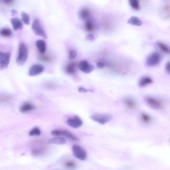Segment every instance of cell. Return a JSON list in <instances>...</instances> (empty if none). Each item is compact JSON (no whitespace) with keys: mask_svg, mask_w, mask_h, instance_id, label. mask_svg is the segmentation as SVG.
Masks as SVG:
<instances>
[{"mask_svg":"<svg viewBox=\"0 0 170 170\" xmlns=\"http://www.w3.org/2000/svg\"><path fill=\"white\" fill-rule=\"evenodd\" d=\"M28 56L27 47L24 43H21L19 46L18 55L17 62L18 65L22 66L24 65L27 60Z\"/></svg>","mask_w":170,"mask_h":170,"instance_id":"6da1fadb","label":"cell"},{"mask_svg":"<svg viewBox=\"0 0 170 170\" xmlns=\"http://www.w3.org/2000/svg\"><path fill=\"white\" fill-rule=\"evenodd\" d=\"M147 104L152 109L155 110H160L163 109L164 104L163 102L157 98L152 96H147L145 99Z\"/></svg>","mask_w":170,"mask_h":170,"instance_id":"7a4b0ae2","label":"cell"},{"mask_svg":"<svg viewBox=\"0 0 170 170\" xmlns=\"http://www.w3.org/2000/svg\"><path fill=\"white\" fill-rule=\"evenodd\" d=\"M32 28L36 35L45 39L47 38V34L43 28L39 20L36 19L34 20L32 25Z\"/></svg>","mask_w":170,"mask_h":170,"instance_id":"3957f363","label":"cell"},{"mask_svg":"<svg viewBox=\"0 0 170 170\" xmlns=\"http://www.w3.org/2000/svg\"><path fill=\"white\" fill-rule=\"evenodd\" d=\"M51 134L53 136L56 137L63 136L75 141H79L78 137L70 132L66 130H55L51 132Z\"/></svg>","mask_w":170,"mask_h":170,"instance_id":"277c9868","label":"cell"},{"mask_svg":"<svg viewBox=\"0 0 170 170\" xmlns=\"http://www.w3.org/2000/svg\"><path fill=\"white\" fill-rule=\"evenodd\" d=\"M74 156L81 161L85 160L87 157L86 152L85 149L79 145H75L72 147Z\"/></svg>","mask_w":170,"mask_h":170,"instance_id":"5b68a950","label":"cell"},{"mask_svg":"<svg viewBox=\"0 0 170 170\" xmlns=\"http://www.w3.org/2000/svg\"><path fill=\"white\" fill-rule=\"evenodd\" d=\"M91 118L92 120L104 125L111 120V117L109 114H96L91 115Z\"/></svg>","mask_w":170,"mask_h":170,"instance_id":"8992f818","label":"cell"},{"mask_svg":"<svg viewBox=\"0 0 170 170\" xmlns=\"http://www.w3.org/2000/svg\"><path fill=\"white\" fill-rule=\"evenodd\" d=\"M161 56L158 52H154L149 56L146 61V65L149 66H153L158 65L160 62Z\"/></svg>","mask_w":170,"mask_h":170,"instance_id":"52a82bcc","label":"cell"},{"mask_svg":"<svg viewBox=\"0 0 170 170\" xmlns=\"http://www.w3.org/2000/svg\"><path fill=\"white\" fill-rule=\"evenodd\" d=\"M11 54L9 52H0V69L3 70L8 67Z\"/></svg>","mask_w":170,"mask_h":170,"instance_id":"ba28073f","label":"cell"},{"mask_svg":"<svg viewBox=\"0 0 170 170\" xmlns=\"http://www.w3.org/2000/svg\"><path fill=\"white\" fill-rule=\"evenodd\" d=\"M67 123L70 127L74 128H78L83 124V121L78 116L75 115L73 117L69 118Z\"/></svg>","mask_w":170,"mask_h":170,"instance_id":"9c48e42d","label":"cell"},{"mask_svg":"<svg viewBox=\"0 0 170 170\" xmlns=\"http://www.w3.org/2000/svg\"><path fill=\"white\" fill-rule=\"evenodd\" d=\"M43 66L40 64H35L31 67L29 70V75L32 76H37L42 73L44 70Z\"/></svg>","mask_w":170,"mask_h":170,"instance_id":"30bf717a","label":"cell"},{"mask_svg":"<svg viewBox=\"0 0 170 170\" xmlns=\"http://www.w3.org/2000/svg\"><path fill=\"white\" fill-rule=\"evenodd\" d=\"M79 67L81 71L86 74L91 73L95 69V67L93 65L89 64L88 62L85 60L80 62Z\"/></svg>","mask_w":170,"mask_h":170,"instance_id":"8fae6325","label":"cell"},{"mask_svg":"<svg viewBox=\"0 0 170 170\" xmlns=\"http://www.w3.org/2000/svg\"><path fill=\"white\" fill-rule=\"evenodd\" d=\"M123 102L128 109L135 110L137 108L138 105L136 102L131 97L124 98L123 100Z\"/></svg>","mask_w":170,"mask_h":170,"instance_id":"7c38bea8","label":"cell"},{"mask_svg":"<svg viewBox=\"0 0 170 170\" xmlns=\"http://www.w3.org/2000/svg\"><path fill=\"white\" fill-rule=\"evenodd\" d=\"M35 107L34 105L29 102H26L21 106L20 110L22 113L30 112L34 110Z\"/></svg>","mask_w":170,"mask_h":170,"instance_id":"4fadbf2b","label":"cell"},{"mask_svg":"<svg viewBox=\"0 0 170 170\" xmlns=\"http://www.w3.org/2000/svg\"><path fill=\"white\" fill-rule=\"evenodd\" d=\"M11 22L14 30L15 31L22 29L23 25L22 21L18 18H13Z\"/></svg>","mask_w":170,"mask_h":170,"instance_id":"5bb4252c","label":"cell"},{"mask_svg":"<svg viewBox=\"0 0 170 170\" xmlns=\"http://www.w3.org/2000/svg\"><path fill=\"white\" fill-rule=\"evenodd\" d=\"M153 80L150 77L144 76L139 81L138 85L141 87H143L151 84Z\"/></svg>","mask_w":170,"mask_h":170,"instance_id":"9a60e30c","label":"cell"},{"mask_svg":"<svg viewBox=\"0 0 170 170\" xmlns=\"http://www.w3.org/2000/svg\"><path fill=\"white\" fill-rule=\"evenodd\" d=\"M66 73L70 75H74L76 73V66L74 63H70L67 65L65 68Z\"/></svg>","mask_w":170,"mask_h":170,"instance_id":"2e32d148","label":"cell"},{"mask_svg":"<svg viewBox=\"0 0 170 170\" xmlns=\"http://www.w3.org/2000/svg\"><path fill=\"white\" fill-rule=\"evenodd\" d=\"M36 45L41 54L45 53L46 50V44L44 41L39 40L36 42Z\"/></svg>","mask_w":170,"mask_h":170,"instance_id":"e0dca14e","label":"cell"},{"mask_svg":"<svg viewBox=\"0 0 170 170\" xmlns=\"http://www.w3.org/2000/svg\"><path fill=\"white\" fill-rule=\"evenodd\" d=\"M66 142V140L63 138L56 137L51 138L48 141V143L56 145H62Z\"/></svg>","mask_w":170,"mask_h":170,"instance_id":"ac0fdd59","label":"cell"},{"mask_svg":"<svg viewBox=\"0 0 170 170\" xmlns=\"http://www.w3.org/2000/svg\"><path fill=\"white\" fill-rule=\"evenodd\" d=\"M128 23L131 25L140 26L142 25V22L138 18L136 17H132L128 20Z\"/></svg>","mask_w":170,"mask_h":170,"instance_id":"d6986e66","label":"cell"},{"mask_svg":"<svg viewBox=\"0 0 170 170\" xmlns=\"http://www.w3.org/2000/svg\"><path fill=\"white\" fill-rule=\"evenodd\" d=\"M141 120L146 124H149L151 123L153 120L151 116L145 113H143L141 115Z\"/></svg>","mask_w":170,"mask_h":170,"instance_id":"ffe728a7","label":"cell"},{"mask_svg":"<svg viewBox=\"0 0 170 170\" xmlns=\"http://www.w3.org/2000/svg\"><path fill=\"white\" fill-rule=\"evenodd\" d=\"M90 12L89 9L83 8L80 10V15L81 18L85 19L90 16Z\"/></svg>","mask_w":170,"mask_h":170,"instance_id":"44dd1931","label":"cell"},{"mask_svg":"<svg viewBox=\"0 0 170 170\" xmlns=\"http://www.w3.org/2000/svg\"><path fill=\"white\" fill-rule=\"evenodd\" d=\"M95 25L92 21L87 20L85 24V28L87 32H91L95 29Z\"/></svg>","mask_w":170,"mask_h":170,"instance_id":"7402d4cb","label":"cell"},{"mask_svg":"<svg viewBox=\"0 0 170 170\" xmlns=\"http://www.w3.org/2000/svg\"><path fill=\"white\" fill-rule=\"evenodd\" d=\"M0 34L2 36L9 37L12 35V32L11 29L7 28H4L1 30Z\"/></svg>","mask_w":170,"mask_h":170,"instance_id":"603a6c76","label":"cell"},{"mask_svg":"<svg viewBox=\"0 0 170 170\" xmlns=\"http://www.w3.org/2000/svg\"><path fill=\"white\" fill-rule=\"evenodd\" d=\"M21 17L23 22L27 25H28L30 23V18L29 15L25 12H21Z\"/></svg>","mask_w":170,"mask_h":170,"instance_id":"cb8c5ba5","label":"cell"},{"mask_svg":"<svg viewBox=\"0 0 170 170\" xmlns=\"http://www.w3.org/2000/svg\"><path fill=\"white\" fill-rule=\"evenodd\" d=\"M41 134V131L38 127H34L31 130L29 133L30 136H39Z\"/></svg>","mask_w":170,"mask_h":170,"instance_id":"d4e9b609","label":"cell"},{"mask_svg":"<svg viewBox=\"0 0 170 170\" xmlns=\"http://www.w3.org/2000/svg\"><path fill=\"white\" fill-rule=\"evenodd\" d=\"M157 44L158 47L160 48L164 52L166 53H169L170 50L168 46L163 43L159 42H158Z\"/></svg>","mask_w":170,"mask_h":170,"instance_id":"484cf974","label":"cell"},{"mask_svg":"<svg viewBox=\"0 0 170 170\" xmlns=\"http://www.w3.org/2000/svg\"><path fill=\"white\" fill-rule=\"evenodd\" d=\"M39 59L45 63H51L53 61V59L50 56L48 55H43L40 56Z\"/></svg>","mask_w":170,"mask_h":170,"instance_id":"4316f807","label":"cell"},{"mask_svg":"<svg viewBox=\"0 0 170 170\" xmlns=\"http://www.w3.org/2000/svg\"><path fill=\"white\" fill-rule=\"evenodd\" d=\"M65 167L69 169H74L76 167L75 163L73 161H68L64 163Z\"/></svg>","mask_w":170,"mask_h":170,"instance_id":"83f0119b","label":"cell"},{"mask_svg":"<svg viewBox=\"0 0 170 170\" xmlns=\"http://www.w3.org/2000/svg\"><path fill=\"white\" fill-rule=\"evenodd\" d=\"M45 152V149L39 148L34 149L32 152V155L35 156H38L43 154Z\"/></svg>","mask_w":170,"mask_h":170,"instance_id":"f1b7e54d","label":"cell"},{"mask_svg":"<svg viewBox=\"0 0 170 170\" xmlns=\"http://www.w3.org/2000/svg\"><path fill=\"white\" fill-rule=\"evenodd\" d=\"M129 3L131 7L134 9L138 10L140 9V5L137 0H130Z\"/></svg>","mask_w":170,"mask_h":170,"instance_id":"f546056e","label":"cell"},{"mask_svg":"<svg viewBox=\"0 0 170 170\" xmlns=\"http://www.w3.org/2000/svg\"><path fill=\"white\" fill-rule=\"evenodd\" d=\"M77 56L76 51L73 50H70L69 52V58L70 60H72L75 59Z\"/></svg>","mask_w":170,"mask_h":170,"instance_id":"4dcf8cb0","label":"cell"},{"mask_svg":"<svg viewBox=\"0 0 170 170\" xmlns=\"http://www.w3.org/2000/svg\"><path fill=\"white\" fill-rule=\"evenodd\" d=\"M78 90L80 92L86 93L88 92H93V90L91 89H86L83 87H80L78 89Z\"/></svg>","mask_w":170,"mask_h":170,"instance_id":"1f68e13d","label":"cell"},{"mask_svg":"<svg viewBox=\"0 0 170 170\" xmlns=\"http://www.w3.org/2000/svg\"><path fill=\"white\" fill-rule=\"evenodd\" d=\"M15 1L13 0H7V1H3L4 3L7 5H11Z\"/></svg>","mask_w":170,"mask_h":170,"instance_id":"d6a6232c","label":"cell"},{"mask_svg":"<svg viewBox=\"0 0 170 170\" xmlns=\"http://www.w3.org/2000/svg\"><path fill=\"white\" fill-rule=\"evenodd\" d=\"M86 39L92 41L94 40L95 37L94 36L92 35H88L86 36Z\"/></svg>","mask_w":170,"mask_h":170,"instance_id":"836d02e7","label":"cell"},{"mask_svg":"<svg viewBox=\"0 0 170 170\" xmlns=\"http://www.w3.org/2000/svg\"><path fill=\"white\" fill-rule=\"evenodd\" d=\"M166 68L168 73L170 74V61L168 62L167 64Z\"/></svg>","mask_w":170,"mask_h":170,"instance_id":"e575fe53","label":"cell"},{"mask_svg":"<svg viewBox=\"0 0 170 170\" xmlns=\"http://www.w3.org/2000/svg\"><path fill=\"white\" fill-rule=\"evenodd\" d=\"M96 65L99 68H102L103 67H104V64H103L101 62H98L97 63Z\"/></svg>","mask_w":170,"mask_h":170,"instance_id":"d590c367","label":"cell"},{"mask_svg":"<svg viewBox=\"0 0 170 170\" xmlns=\"http://www.w3.org/2000/svg\"><path fill=\"white\" fill-rule=\"evenodd\" d=\"M12 14L13 15L16 14L17 13V11L16 10L13 9L12 10Z\"/></svg>","mask_w":170,"mask_h":170,"instance_id":"8d00e7d4","label":"cell"},{"mask_svg":"<svg viewBox=\"0 0 170 170\" xmlns=\"http://www.w3.org/2000/svg\"></svg>","mask_w":170,"mask_h":170,"instance_id":"74e56055","label":"cell"}]
</instances>
